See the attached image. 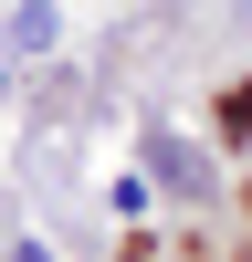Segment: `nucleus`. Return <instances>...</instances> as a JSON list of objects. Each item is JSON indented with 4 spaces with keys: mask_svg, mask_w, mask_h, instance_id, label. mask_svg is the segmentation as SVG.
<instances>
[{
    "mask_svg": "<svg viewBox=\"0 0 252 262\" xmlns=\"http://www.w3.org/2000/svg\"><path fill=\"white\" fill-rule=\"evenodd\" d=\"M147 168H158L179 200H210V158H200V147H179V137H147Z\"/></svg>",
    "mask_w": 252,
    "mask_h": 262,
    "instance_id": "f257e3e1",
    "label": "nucleus"
},
{
    "mask_svg": "<svg viewBox=\"0 0 252 262\" xmlns=\"http://www.w3.org/2000/svg\"><path fill=\"white\" fill-rule=\"evenodd\" d=\"M0 32H11V42H21V53H42V42H53V32H63V11H42V0H21V11H11V21H0Z\"/></svg>",
    "mask_w": 252,
    "mask_h": 262,
    "instance_id": "f03ea898",
    "label": "nucleus"
}]
</instances>
